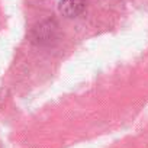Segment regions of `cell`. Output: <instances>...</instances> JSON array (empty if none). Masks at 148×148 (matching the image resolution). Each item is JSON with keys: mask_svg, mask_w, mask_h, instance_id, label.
<instances>
[{"mask_svg": "<svg viewBox=\"0 0 148 148\" xmlns=\"http://www.w3.org/2000/svg\"><path fill=\"white\" fill-rule=\"evenodd\" d=\"M61 10L67 16H74L83 10V0H62Z\"/></svg>", "mask_w": 148, "mask_h": 148, "instance_id": "6da1fadb", "label": "cell"}]
</instances>
